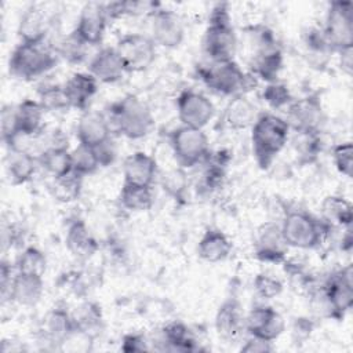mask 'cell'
I'll return each mask as SVG.
<instances>
[{"mask_svg": "<svg viewBox=\"0 0 353 353\" xmlns=\"http://www.w3.org/2000/svg\"><path fill=\"white\" fill-rule=\"evenodd\" d=\"M119 201L123 208L132 212H143L152 208L154 203L153 190L149 186H137L123 183L119 193Z\"/></svg>", "mask_w": 353, "mask_h": 353, "instance_id": "obj_33", "label": "cell"}, {"mask_svg": "<svg viewBox=\"0 0 353 353\" xmlns=\"http://www.w3.org/2000/svg\"><path fill=\"white\" fill-rule=\"evenodd\" d=\"M65 244L69 252L79 259H88L98 251V243L81 219H74L66 230Z\"/></svg>", "mask_w": 353, "mask_h": 353, "instance_id": "obj_23", "label": "cell"}, {"mask_svg": "<svg viewBox=\"0 0 353 353\" xmlns=\"http://www.w3.org/2000/svg\"><path fill=\"white\" fill-rule=\"evenodd\" d=\"M244 353H266V352H272L273 346L272 342L256 338V336H251L245 341V343L241 346L240 349Z\"/></svg>", "mask_w": 353, "mask_h": 353, "instance_id": "obj_49", "label": "cell"}, {"mask_svg": "<svg viewBox=\"0 0 353 353\" xmlns=\"http://www.w3.org/2000/svg\"><path fill=\"white\" fill-rule=\"evenodd\" d=\"M294 146L302 160L310 161L321 150L320 132H296Z\"/></svg>", "mask_w": 353, "mask_h": 353, "instance_id": "obj_43", "label": "cell"}, {"mask_svg": "<svg viewBox=\"0 0 353 353\" xmlns=\"http://www.w3.org/2000/svg\"><path fill=\"white\" fill-rule=\"evenodd\" d=\"M185 37V26L181 17L172 10L157 8L152 12V39L165 48H176Z\"/></svg>", "mask_w": 353, "mask_h": 353, "instance_id": "obj_14", "label": "cell"}, {"mask_svg": "<svg viewBox=\"0 0 353 353\" xmlns=\"http://www.w3.org/2000/svg\"><path fill=\"white\" fill-rule=\"evenodd\" d=\"M112 132L130 138L141 139L146 137L153 125L154 119L150 108L135 95H125L114 102L106 116Z\"/></svg>", "mask_w": 353, "mask_h": 353, "instance_id": "obj_2", "label": "cell"}, {"mask_svg": "<svg viewBox=\"0 0 353 353\" xmlns=\"http://www.w3.org/2000/svg\"><path fill=\"white\" fill-rule=\"evenodd\" d=\"M124 66L128 72H143L156 59V43L152 37L141 33H127L116 44Z\"/></svg>", "mask_w": 353, "mask_h": 353, "instance_id": "obj_9", "label": "cell"}, {"mask_svg": "<svg viewBox=\"0 0 353 353\" xmlns=\"http://www.w3.org/2000/svg\"><path fill=\"white\" fill-rule=\"evenodd\" d=\"M160 342L164 350L170 352H193L196 341L190 330L181 321H174L163 327L160 331Z\"/></svg>", "mask_w": 353, "mask_h": 353, "instance_id": "obj_31", "label": "cell"}, {"mask_svg": "<svg viewBox=\"0 0 353 353\" xmlns=\"http://www.w3.org/2000/svg\"><path fill=\"white\" fill-rule=\"evenodd\" d=\"M331 228L332 225L324 219H317L302 210L288 211L280 225L285 244L301 250L317 248L328 236Z\"/></svg>", "mask_w": 353, "mask_h": 353, "instance_id": "obj_4", "label": "cell"}, {"mask_svg": "<svg viewBox=\"0 0 353 353\" xmlns=\"http://www.w3.org/2000/svg\"><path fill=\"white\" fill-rule=\"evenodd\" d=\"M332 160L335 168L345 175L346 178H352L353 170V146L350 142H342L334 146L332 149Z\"/></svg>", "mask_w": 353, "mask_h": 353, "instance_id": "obj_44", "label": "cell"}, {"mask_svg": "<svg viewBox=\"0 0 353 353\" xmlns=\"http://www.w3.org/2000/svg\"><path fill=\"white\" fill-rule=\"evenodd\" d=\"M70 108L85 110L98 91L97 79L84 72L73 73L63 84Z\"/></svg>", "mask_w": 353, "mask_h": 353, "instance_id": "obj_21", "label": "cell"}, {"mask_svg": "<svg viewBox=\"0 0 353 353\" xmlns=\"http://www.w3.org/2000/svg\"><path fill=\"white\" fill-rule=\"evenodd\" d=\"M87 44L73 32L58 40L54 51L70 63H80L84 61L87 54Z\"/></svg>", "mask_w": 353, "mask_h": 353, "instance_id": "obj_38", "label": "cell"}, {"mask_svg": "<svg viewBox=\"0 0 353 353\" xmlns=\"http://www.w3.org/2000/svg\"><path fill=\"white\" fill-rule=\"evenodd\" d=\"M324 221L330 225H338L342 228H352L353 207L349 200L342 196H328L323 201Z\"/></svg>", "mask_w": 353, "mask_h": 353, "instance_id": "obj_34", "label": "cell"}, {"mask_svg": "<svg viewBox=\"0 0 353 353\" xmlns=\"http://www.w3.org/2000/svg\"><path fill=\"white\" fill-rule=\"evenodd\" d=\"M88 73L92 74L98 83L109 84L119 81L124 73H127V69L116 47H103L91 58Z\"/></svg>", "mask_w": 353, "mask_h": 353, "instance_id": "obj_17", "label": "cell"}, {"mask_svg": "<svg viewBox=\"0 0 353 353\" xmlns=\"http://www.w3.org/2000/svg\"><path fill=\"white\" fill-rule=\"evenodd\" d=\"M18 134L39 135L43 131L44 109L37 99H23L15 105Z\"/></svg>", "mask_w": 353, "mask_h": 353, "instance_id": "obj_29", "label": "cell"}, {"mask_svg": "<svg viewBox=\"0 0 353 353\" xmlns=\"http://www.w3.org/2000/svg\"><path fill=\"white\" fill-rule=\"evenodd\" d=\"M47 269V258L41 250L34 245L26 247L15 261V270L25 274L44 276Z\"/></svg>", "mask_w": 353, "mask_h": 353, "instance_id": "obj_37", "label": "cell"}, {"mask_svg": "<svg viewBox=\"0 0 353 353\" xmlns=\"http://www.w3.org/2000/svg\"><path fill=\"white\" fill-rule=\"evenodd\" d=\"M37 161L52 178H59L73 171L72 152L68 146L47 148L37 156Z\"/></svg>", "mask_w": 353, "mask_h": 353, "instance_id": "obj_32", "label": "cell"}, {"mask_svg": "<svg viewBox=\"0 0 353 353\" xmlns=\"http://www.w3.org/2000/svg\"><path fill=\"white\" fill-rule=\"evenodd\" d=\"M312 330H313L312 321H309L307 319H302L301 317V319L295 320L294 327H292V334L296 338V341L298 339L301 341V339H306L310 335Z\"/></svg>", "mask_w": 353, "mask_h": 353, "instance_id": "obj_50", "label": "cell"}, {"mask_svg": "<svg viewBox=\"0 0 353 353\" xmlns=\"http://www.w3.org/2000/svg\"><path fill=\"white\" fill-rule=\"evenodd\" d=\"M244 328L251 336L273 342L284 332L285 321L272 306L258 305L244 317Z\"/></svg>", "mask_w": 353, "mask_h": 353, "instance_id": "obj_13", "label": "cell"}, {"mask_svg": "<svg viewBox=\"0 0 353 353\" xmlns=\"http://www.w3.org/2000/svg\"><path fill=\"white\" fill-rule=\"evenodd\" d=\"M54 48L44 43H19L8 61L10 74L15 79L30 81L50 72L58 62Z\"/></svg>", "mask_w": 353, "mask_h": 353, "instance_id": "obj_5", "label": "cell"}, {"mask_svg": "<svg viewBox=\"0 0 353 353\" xmlns=\"http://www.w3.org/2000/svg\"><path fill=\"white\" fill-rule=\"evenodd\" d=\"M148 339L143 334L139 332H131V334H125L121 339V346L120 349L123 352L127 353H135V352H145L149 350L148 346Z\"/></svg>", "mask_w": 353, "mask_h": 353, "instance_id": "obj_47", "label": "cell"}, {"mask_svg": "<svg viewBox=\"0 0 353 353\" xmlns=\"http://www.w3.org/2000/svg\"><path fill=\"white\" fill-rule=\"evenodd\" d=\"M170 145L176 163L182 168H192L204 163L210 153V142L204 130L182 124L171 131Z\"/></svg>", "mask_w": 353, "mask_h": 353, "instance_id": "obj_7", "label": "cell"}, {"mask_svg": "<svg viewBox=\"0 0 353 353\" xmlns=\"http://www.w3.org/2000/svg\"><path fill=\"white\" fill-rule=\"evenodd\" d=\"M94 149H95V153H97L101 167H108L114 163V160L117 157V150H116V145L112 141V138L105 141L103 143L95 146Z\"/></svg>", "mask_w": 353, "mask_h": 353, "instance_id": "obj_48", "label": "cell"}, {"mask_svg": "<svg viewBox=\"0 0 353 353\" xmlns=\"http://www.w3.org/2000/svg\"><path fill=\"white\" fill-rule=\"evenodd\" d=\"M40 105L46 112H65L70 109L63 84H48L39 90Z\"/></svg>", "mask_w": 353, "mask_h": 353, "instance_id": "obj_39", "label": "cell"}, {"mask_svg": "<svg viewBox=\"0 0 353 353\" xmlns=\"http://www.w3.org/2000/svg\"><path fill=\"white\" fill-rule=\"evenodd\" d=\"M290 125L285 119L273 113H262L251 127L252 154L256 164L266 170L290 139Z\"/></svg>", "mask_w": 353, "mask_h": 353, "instance_id": "obj_1", "label": "cell"}, {"mask_svg": "<svg viewBox=\"0 0 353 353\" xmlns=\"http://www.w3.org/2000/svg\"><path fill=\"white\" fill-rule=\"evenodd\" d=\"M281 69L283 52L276 43L256 48L255 54L252 55L251 74L266 83H272L277 80Z\"/></svg>", "mask_w": 353, "mask_h": 353, "instance_id": "obj_20", "label": "cell"}, {"mask_svg": "<svg viewBox=\"0 0 353 353\" xmlns=\"http://www.w3.org/2000/svg\"><path fill=\"white\" fill-rule=\"evenodd\" d=\"M176 113L182 125L204 128L215 114L211 99L194 90H185L176 98Z\"/></svg>", "mask_w": 353, "mask_h": 353, "instance_id": "obj_11", "label": "cell"}, {"mask_svg": "<svg viewBox=\"0 0 353 353\" xmlns=\"http://www.w3.org/2000/svg\"><path fill=\"white\" fill-rule=\"evenodd\" d=\"M37 157L28 152L8 150L6 159V172L12 185H22L32 179L37 168Z\"/></svg>", "mask_w": 353, "mask_h": 353, "instance_id": "obj_30", "label": "cell"}, {"mask_svg": "<svg viewBox=\"0 0 353 353\" xmlns=\"http://www.w3.org/2000/svg\"><path fill=\"white\" fill-rule=\"evenodd\" d=\"M112 130L105 114L99 112L85 110L79 119L76 127V137L79 143L95 148L110 139Z\"/></svg>", "mask_w": 353, "mask_h": 353, "instance_id": "obj_19", "label": "cell"}, {"mask_svg": "<svg viewBox=\"0 0 353 353\" xmlns=\"http://www.w3.org/2000/svg\"><path fill=\"white\" fill-rule=\"evenodd\" d=\"M108 21L105 4L87 3L79 14L74 33L87 46H98L103 40Z\"/></svg>", "mask_w": 353, "mask_h": 353, "instance_id": "obj_15", "label": "cell"}, {"mask_svg": "<svg viewBox=\"0 0 353 353\" xmlns=\"http://www.w3.org/2000/svg\"><path fill=\"white\" fill-rule=\"evenodd\" d=\"M200 79L204 84L222 95H241L255 85V76L247 74L239 63L232 61L211 62L210 66L200 69Z\"/></svg>", "mask_w": 353, "mask_h": 353, "instance_id": "obj_6", "label": "cell"}, {"mask_svg": "<svg viewBox=\"0 0 353 353\" xmlns=\"http://www.w3.org/2000/svg\"><path fill=\"white\" fill-rule=\"evenodd\" d=\"M258 116L256 106L244 94H241L229 101L223 113V123L228 128L240 131L252 127Z\"/></svg>", "mask_w": 353, "mask_h": 353, "instance_id": "obj_26", "label": "cell"}, {"mask_svg": "<svg viewBox=\"0 0 353 353\" xmlns=\"http://www.w3.org/2000/svg\"><path fill=\"white\" fill-rule=\"evenodd\" d=\"M76 331L72 313L62 306L52 307L43 323L44 336L52 342L62 345Z\"/></svg>", "mask_w": 353, "mask_h": 353, "instance_id": "obj_28", "label": "cell"}, {"mask_svg": "<svg viewBox=\"0 0 353 353\" xmlns=\"http://www.w3.org/2000/svg\"><path fill=\"white\" fill-rule=\"evenodd\" d=\"M353 47L346 48L339 51V61H341V68L346 74H352V69H353Z\"/></svg>", "mask_w": 353, "mask_h": 353, "instance_id": "obj_51", "label": "cell"}, {"mask_svg": "<svg viewBox=\"0 0 353 353\" xmlns=\"http://www.w3.org/2000/svg\"><path fill=\"white\" fill-rule=\"evenodd\" d=\"M123 175L124 183L152 188L157 176V161L146 152H134L124 160Z\"/></svg>", "mask_w": 353, "mask_h": 353, "instance_id": "obj_18", "label": "cell"}, {"mask_svg": "<svg viewBox=\"0 0 353 353\" xmlns=\"http://www.w3.org/2000/svg\"><path fill=\"white\" fill-rule=\"evenodd\" d=\"M321 33L330 51L339 52L353 47V4L332 1L327 10Z\"/></svg>", "mask_w": 353, "mask_h": 353, "instance_id": "obj_8", "label": "cell"}, {"mask_svg": "<svg viewBox=\"0 0 353 353\" xmlns=\"http://www.w3.org/2000/svg\"><path fill=\"white\" fill-rule=\"evenodd\" d=\"M70 313L77 331L92 338L94 332L101 330L102 310L95 302H83Z\"/></svg>", "mask_w": 353, "mask_h": 353, "instance_id": "obj_35", "label": "cell"}, {"mask_svg": "<svg viewBox=\"0 0 353 353\" xmlns=\"http://www.w3.org/2000/svg\"><path fill=\"white\" fill-rule=\"evenodd\" d=\"M237 48V36L226 3L216 4L210 14L203 36V50L211 62L232 61Z\"/></svg>", "mask_w": 353, "mask_h": 353, "instance_id": "obj_3", "label": "cell"}, {"mask_svg": "<svg viewBox=\"0 0 353 353\" xmlns=\"http://www.w3.org/2000/svg\"><path fill=\"white\" fill-rule=\"evenodd\" d=\"M83 188V176L72 171L68 175L54 178L51 190L54 197L61 203H72L77 200L81 194Z\"/></svg>", "mask_w": 353, "mask_h": 353, "instance_id": "obj_36", "label": "cell"}, {"mask_svg": "<svg viewBox=\"0 0 353 353\" xmlns=\"http://www.w3.org/2000/svg\"><path fill=\"white\" fill-rule=\"evenodd\" d=\"M262 98L273 109L287 108L294 101L290 88L284 83H280L277 80L266 84L262 92Z\"/></svg>", "mask_w": 353, "mask_h": 353, "instance_id": "obj_42", "label": "cell"}, {"mask_svg": "<svg viewBox=\"0 0 353 353\" xmlns=\"http://www.w3.org/2000/svg\"><path fill=\"white\" fill-rule=\"evenodd\" d=\"M254 288L263 299H273L283 292V283L266 273H259L254 279Z\"/></svg>", "mask_w": 353, "mask_h": 353, "instance_id": "obj_45", "label": "cell"}, {"mask_svg": "<svg viewBox=\"0 0 353 353\" xmlns=\"http://www.w3.org/2000/svg\"><path fill=\"white\" fill-rule=\"evenodd\" d=\"M244 328V316L240 303L234 299H226L216 310L215 330L223 339H234Z\"/></svg>", "mask_w": 353, "mask_h": 353, "instance_id": "obj_25", "label": "cell"}, {"mask_svg": "<svg viewBox=\"0 0 353 353\" xmlns=\"http://www.w3.org/2000/svg\"><path fill=\"white\" fill-rule=\"evenodd\" d=\"M330 316L342 317L353 305V270L347 265L332 273L321 288Z\"/></svg>", "mask_w": 353, "mask_h": 353, "instance_id": "obj_10", "label": "cell"}, {"mask_svg": "<svg viewBox=\"0 0 353 353\" xmlns=\"http://www.w3.org/2000/svg\"><path fill=\"white\" fill-rule=\"evenodd\" d=\"M44 292L41 276L25 274L15 270L10 288V299L22 306H34L40 302Z\"/></svg>", "mask_w": 353, "mask_h": 353, "instance_id": "obj_22", "label": "cell"}, {"mask_svg": "<svg viewBox=\"0 0 353 353\" xmlns=\"http://www.w3.org/2000/svg\"><path fill=\"white\" fill-rule=\"evenodd\" d=\"M232 252V241L229 237L218 229H207L199 240L197 254L210 263L225 261Z\"/></svg>", "mask_w": 353, "mask_h": 353, "instance_id": "obj_27", "label": "cell"}, {"mask_svg": "<svg viewBox=\"0 0 353 353\" xmlns=\"http://www.w3.org/2000/svg\"><path fill=\"white\" fill-rule=\"evenodd\" d=\"M161 186L168 196L179 200L185 196L188 189V176L185 174V168L178 167L168 170L161 176Z\"/></svg>", "mask_w": 353, "mask_h": 353, "instance_id": "obj_41", "label": "cell"}, {"mask_svg": "<svg viewBox=\"0 0 353 353\" xmlns=\"http://www.w3.org/2000/svg\"><path fill=\"white\" fill-rule=\"evenodd\" d=\"M0 127H1V138L4 143L10 142L18 134L15 105H6L1 108Z\"/></svg>", "mask_w": 353, "mask_h": 353, "instance_id": "obj_46", "label": "cell"}, {"mask_svg": "<svg viewBox=\"0 0 353 353\" xmlns=\"http://www.w3.org/2000/svg\"><path fill=\"white\" fill-rule=\"evenodd\" d=\"M288 245L285 244L280 225L265 222L256 230L255 255L259 261L268 263H281L285 261Z\"/></svg>", "mask_w": 353, "mask_h": 353, "instance_id": "obj_16", "label": "cell"}, {"mask_svg": "<svg viewBox=\"0 0 353 353\" xmlns=\"http://www.w3.org/2000/svg\"><path fill=\"white\" fill-rule=\"evenodd\" d=\"M285 120L295 132H320L324 113L319 97L307 95L294 99L287 106Z\"/></svg>", "mask_w": 353, "mask_h": 353, "instance_id": "obj_12", "label": "cell"}, {"mask_svg": "<svg viewBox=\"0 0 353 353\" xmlns=\"http://www.w3.org/2000/svg\"><path fill=\"white\" fill-rule=\"evenodd\" d=\"M50 18L39 7L32 6L21 17L18 25V36L21 43H44L50 30Z\"/></svg>", "mask_w": 353, "mask_h": 353, "instance_id": "obj_24", "label": "cell"}, {"mask_svg": "<svg viewBox=\"0 0 353 353\" xmlns=\"http://www.w3.org/2000/svg\"><path fill=\"white\" fill-rule=\"evenodd\" d=\"M72 164L73 171L81 176L91 175L101 167L95 149L81 143L72 150Z\"/></svg>", "mask_w": 353, "mask_h": 353, "instance_id": "obj_40", "label": "cell"}]
</instances>
